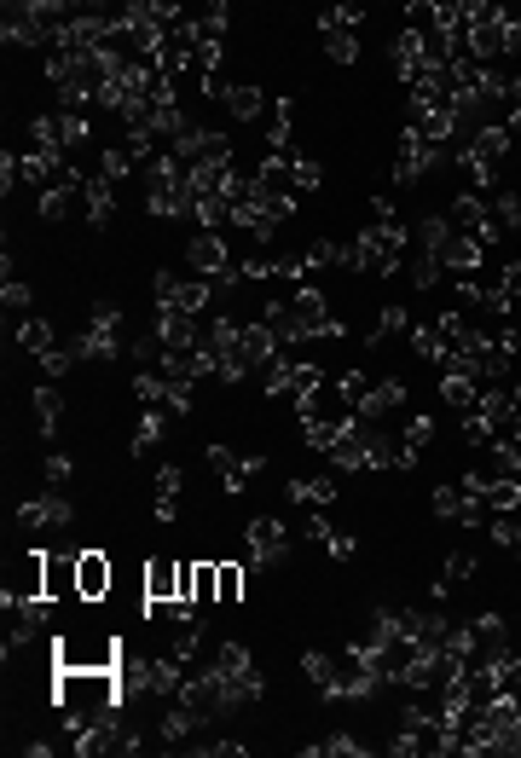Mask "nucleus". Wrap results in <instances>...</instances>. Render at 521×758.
Instances as JSON below:
<instances>
[{
  "instance_id": "5",
  "label": "nucleus",
  "mask_w": 521,
  "mask_h": 758,
  "mask_svg": "<svg viewBox=\"0 0 521 758\" xmlns=\"http://www.w3.org/2000/svg\"><path fill=\"white\" fill-rule=\"evenodd\" d=\"M53 666H122L116 654H122V643L110 637V631H64L53 643Z\"/></svg>"
},
{
  "instance_id": "38",
  "label": "nucleus",
  "mask_w": 521,
  "mask_h": 758,
  "mask_svg": "<svg viewBox=\"0 0 521 758\" xmlns=\"http://www.w3.org/2000/svg\"><path fill=\"white\" fill-rule=\"evenodd\" d=\"M0 301H6V313H24V307H29V284H18V278H6V290H0Z\"/></svg>"
},
{
  "instance_id": "3",
  "label": "nucleus",
  "mask_w": 521,
  "mask_h": 758,
  "mask_svg": "<svg viewBox=\"0 0 521 758\" xmlns=\"http://www.w3.org/2000/svg\"><path fill=\"white\" fill-rule=\"evenodd\" d=\"M64 29H70V6H58V0H18V6H6V47H47L53 53L58 41H64Z\"/></svg>"
},
{
  "instance_id": "39",
  "label": "nucleus",
  "mask_w": 521,
  "mask_h": 758,
  "mask_svg": "<svg viewBox=\"0 0 521 758\" xmlns=\"http://www.w3.org/2000/svg\"><path fill=\"white\" fill-rule=\"evenodd\" d=\"M151 521H180V498H157V504H151Z\"/></svg>"
},
{
  "instance_id": "29",
  "label": "nucleus",
  "mask_w": 521,
  "mask_h": 758,
  "mask_svg": "<svg viewBox=\"0 0 521 758\" xmlns=\"http://www.w3.org/2000/svg\"><path fill=\"white\" fill-rule=\"evenodd\" d=\"M400 330H412V319H406V307H400V301H388L383 313H377V336H371V348H383L388 336H400Z\"/></svg>"
},
{
  "instance_id": "6",
  "label": "nucleus",
  "mask_w": 521,
  "mask_h": 758,
  "mask_svg": "<svg viewBox=\"0 0 521 758\" xmlns=\"http://www.w3.org/2000/svg\"><path fill=\"white\" fill-rule=\"evenodd\" d=\"M429 510H435L440 521H452V527H475V521H487V504H481V492L469 487L464 475H458V481H440V487L429 492Z\"/></svg>"
},
{
  "instance_id": "19",
  "label": "nucleus",
  "mask_w": 521,
  "mask_h": 758,
  "mask_svg": "<svg viewBox=\"0 0 521 758\" xmlns=\"http://www.w3.org/2000/svg\"><path fill=\"white\" fill-rule=\"evenodd\" d=\"M168 417H174V411H168V406H145V411H139V429H134V458H145L151 446H163V434H168Z\"/></svg>"
},
{
  "instance_id": "18",
  "label": "nucleus",
  "mask_w": 521,
  "mask_h": 758,
  "mask_svg": "<svg viewBox=\"0 0 521 758\" xmlns=\"http://www.w3.org/2000/svg\"><path fill=\"white\" fill-rule=\"evenodd\" d=\"M290 504H307V510H330L336 504V475H313V481H290Z\"/></svg>"
},
{
  "instance_id": "21",
  "label": "nucleus",
  "mask_w": 521,
  "mask_h": 758,
  "mask_svg": "<svg viewBox=\"0 0 521 758\" xmlns=\"http://www.w3.org/2000/svg\"><path fill=\"white\" fill-rule=\"evenodd\" d=\"M290 128H296V105H290V99H273V116H267V151H290Z\"/></svg>"
},
{
  "instance_id": "35",
  "label": "nucleus",
  "mask_w": 521,
  "mask_h": 758,
  "mask_svg": "<svg viewBox=\"0 0 521 758\" xmlns=\"http://www.w3.org/2000/svg\"><path fill=\"white\" fill-rule=\"evenodd\" d=\"M70 365H76V353H70V342H58V348H47V353H41V371H47V377H64Z\"/></svg>"
},
{
  "instance_id": "25",
  "label": "nucleus",
  "mask_w": 521,
  "mask_h": 758,
  "mask_svg": "<svg viewBox=\"0 0 521 758\" xmlns=\"http://www.w3.org/2000/svg\"><path fill=\"white\" fill-rule=\"evenodd\" d=\"M18 348L35 353V359H41L47 348H58V342H53V325H47V319H24V325H18Z\"/></svg>"
},
{
  "instance_id": "15",
  "label": "nucleus",
  "mask_w": 521,
  "mask_h": 758,
  "mask_svg": "<svg viewBox=\"0 0 521 758\" xmlns=\"http://www.w3.org/2000/svg\"><path fill=\"white\" fill-rule=\"evenodd\" d=\"M76 568H82V550H47V596H82L76 591Z\"/></svg>"
},
{
  "instance_id": "30",
  "label": "nucleus",
  "mask_w": 521,
  "mask_h": 758,
  "mask_svg": "<svg viewBox=\"0 0 521 758\" xmlns=\"http://www.w3.org/2000/svg\"><path fill=\"white\" fill-rule=\"evenodd\" d=\"M475 573H481V562H475L469 550H452V556H446V568H440V579H446V585H469Z\"/></svg>"
},
{
  "instance_id": "33",
  "label": "nucleus",
  "mask_w": 521,
  "mask_h": 758,
  "mask_svg": "<svg viewBox=\"0 0 521 758\" xmlns=\"http://www.w3.org/2000/svg\"><path fill=\"white\" fill-rule=\"evenodd\" d=\"M412 278H417V290H435L440 278H446V267H440V255H429V249H417Z\"/></svg>"
},
{
  "instance_id": "7",
  "label": "nucleus",
  "mask_w": 521,
  "mask_h": 758,
  "mask_svg": "<svg viewBox=\"0 0 521 758\" xmlns=\"http://www.w3.org/2000/svg\"><path fill=\"white\" fill-rule=\"evenodd\" d=\"M244 544H249V568H278L290 556V527L273 515H255L244 521Z\"/></svg>"
},
{
  "instance_id": "34",
  "label": "nucleus",
  "mask_w": 521,
  "mask_h": 758,
  "mask_svg": "<svg viewBox=\"0 0 521 758\" xmlns=\"http://www.w3.org/2000/svg\"><path fill=\"white\" fill-rule=\"evenodd\" d=\"M220 568V602H244V579H238V562H215Z\"/></svg>"
},
{
  "instance_id": "22",
  "label": "nucleus",
  "mask_w": 521,
  "mask_h": 758,
  "mask_svg": "<svg viewBox=\"0 0 521 758\" xmlns=\"http://www.w3.org/2000/svg\"><path fill=\"white\" fill-rule=\"evenodd\" d=\"M440 400H446L452 411H475V400H481V382L452 377V371H446V377H440Z\"/></svg>"
},
{
  "instance_id": "10",
  "label": "nucleus",
  "mask_w": 521,
  "mask_h": 758,
  "mask_svg": "<svg viewBox=\"0 0 521 758\" xmlns=\"http://www.w3.org/2000/svg\"><path fill=\"white\" fill-rule=\"evenodd\" d=\"M70 521H76V504H70L58 487L41 492V498H29V504H18V527H29V533H41V527H58V533H64Z\"/></svg>"
},
{
  "instance_id": "9",
  "label": "nucleus",
  "mask_w": 521,
  "mask_h": 758,
  "mask_svg": "<svg viewBox=\"0 0 521 758\" xmlns=\"http://www.w3.org/2000/svg\"><path fill=\"white\" fill-rule=\"evenodd\" d=\"M35 596H47V550H24L12 562V585L0 591V602L12 608V602H35Z\"/></svg>"
},
{
  "instance_id": "8",
  "label": "nucleus",
  "mask_w": 521,
  "mask_h": 758,
  "mask_svg": "<svg viewBox=\"0 0 521 758\" xmlns=\"http://www.w3.org/2000/svg\"><path fill=\"white\" fill-rule=\"evenodd\" d=\"M139 591H145V608H168L186 596V562H168V556H151L145 573H139Z\"/></svg>"
},
{
  "instance_id": "12",
  "label": "nucleus",
  "mask_w": 521,
  "mask_h": 758,
  "mask_svg": "<svg viewBox=\"0 0 521 758\" xmlns=\"http://www.w3.org/2000/svg\"><path fill=\"white\" fill-rule=\"evenodd\" d=\"M76 591H82V602H105L110 591H116V568H110L105 550H82V568H76Z\"/></svg>"
},
{
  "instance_id": "24",
  "label": "nucleus",
  "mask_w": 521,
  "mask_h": 758,
  "mask_svg": "<svg viewBox=\"0 0 521 758\" xmlns=\"http://www.w3.org/2000/svg\"><path fill=\"white\" fill-rule=\"evenodd\" d=\"M487 209H493L498 232H521V191H493Z\"/></svg>"
},
{
  "instance_id": "37",
  "label": "nucleus",
  "mask_w": 521,
  "mask_h": 758,
  "mask_svg": "<svg viewBox=\"0 0 521 758\" xmlns=\"http://www.w3.org/2000/svg\"><path fill=\"white\" fill-rule=\"evenodd\" d=\"M41 475H47V481H53V487H64V481H70V475H76V463L64 458V452H53V458L41 463Z\"/></svg>"
},
{
  "instance_id": "1",
  "label": "nucleus",
  "mask_w": 521,
  "mask_h": 758,
  "mask_svg": "<svg viewBox=\"0 0 521 758\" xmlns=\"http://www.w3.org/2000/svg\"><path fill=\"white\" fill-rule=\"evenodd\" d=\"M53 701L64 712V730L82 735L105 718L128 712V689H122V666H53Z\"/></svg>"
},
{
  "instance_id": "31",
  "label": "nucleus",
  "mask_w": 521,
  "mask_h": 758,
  "mask_svg": "<svg viewBox=\"0 0 521 758\" xmlns=\"http://www.w3.org/2000/svg\"><path fill=\"white\" fill-rule=\"evenodd\" d=\"M325 758H365V741L354 730H330L325 735Z\"/></svg>"
},
{
  "instance_id": "28",
  "label": "nucleus",
  "mask_w": 521,
  "mask_h": 758,
  "mask_svg": "<svg viewBox=\"0 0 521 758\" xmlns=\"http://www.w3.org/2000/svg\"><path fill=\"white\" fill-rule=\"evenodd\" d=\"M487 527H493V544H504V550H516L521 544V510H493L487 515Z\"/></svg>"
},
{
  "instance_id": "4",
  "label": "nucleus",
  "mask_w": 521,
  "mask_h": 758,
  "mask_svg": "<svg viewBox=\"0 0 521 758\" xmlns=\"http://www.w3.org/2000/svg\"><path fill=\"white\" fill-rule=\"evenodd\" d=\"M284 307H290V336H296V342L342 336V325H336V313H330V301H325L319 284H296V290L284 296Z\"/></svg>"
},
{
  "instance_id": "13",
  "label": "nucleus",
  "mask_w": 521,
  "mask_h": 758,
  "mask_svg": "<svg viewBox=\"0 0 521 758\" xmlns=\"http://www.w3.org/2000/svg\"><path fill=\"white\" fill-rule=\"evenodd\" d=\"M400 406H406V382H400V377H383V382H371V388H365V400H359L354 417H371V423H383V417H394Z\"/></svg>"
},
{
  "instance_id": "20",
  "label": "nucleus",
  "mask_w": 521,
  "mask_h": 758,
  "mask_svg": "<svg viewBox=\"0 0 521 758\" xmlns=\"http://www.w3.org/2000/svg\"><path fill=\"white\" fill-rule=\"evenodd\" d=\"M412 238H417V249H429V255H440V249L452 244L458 232H452V220H446V215H423V220L412 226Z\"/></svg>"
},
{
  "instance_id": "16",
  "label": "nucleus",
  "mask_w": 521,
  "mask_h": 758,
  "mask_svg": "<svg viewBox=\"0 0 521 758\" xmlns=\"http://www.w3.org/2000/svg\"><path fill=\"white\" fill-rule=\"evenodd\" d=\"M180 602H197V608L220 602V568L215 562H186V596H180Z\"/></svg>"
},
{
  "instance_id": "23",
  "label": "nucleus",
  "mask_w": 521,
  "mask_h": 758,
  "mask_svg": "<svg viewBox=\"0 0 521 758\" xmlns=\"http://www.w3.org/2000/svg\"><path fill=\"white\" fill-rule=\"evenodd\" d=\"M58 417H64V394L53 382H41L35 388V423H41V434H58Z\"/></svg>"
},
{
  "instance_id": "11",
  "label": "nucleus",
  "mask_w": 521,
  "mask_h": 758,
  "mask_svg": "<svg viewBox=\"0 0 521 758\" xmlns=\"http://www.w3.org/2000/svg\"><path fill=\"white\" fill-rule=\"evenodd\" d=\"M261 463H267V452H249L244 458V452H232V446H209V469L220 475V487L226 492H244L249 475H255Z\"/></svg>"
},
{
  "instance_id": "40",
  "label": "nucleus",
  "mask_w": 521,
  "mask_h": 758,
  "mask_svg": "<svg viewBox=\"0 0 521 758\" xmlns=\"http://www.w3.org/2000/svg\"><path fill=\"white\" fill-rule=\"evenodd\" d=\"M510 400H516V411H521V377H516V382H510Z\"/></svg>"
},
{
  "instance_id": "26",
  "label": "nucleus",
  "mask_w": 521,
  "mask_h": 758,
  "mask_svg": "<svg viewBox=\"0 0 521 758\" xmlns=\"http://www.w3.org/2000/svg\"><path fill=\"white\" fill-rule=\"evenodd\" d=\"M290 168H296V191H319L325 186V163H319V157H307V151H290Z\"/></svg>"
},
{
  "instance_id": "32",
  "label": "nucleus",
  "mask_w": 521,
  "mask_h": 758,
  "mask_svg": "<svg viewBox=\"0 0 521 758\" xmlns=\"http://www.w3.org/2000/svg\"><path fill=\"white\" fill-rule=\"evenodd\" d=\"M412 353H417V359H446L440 330H435V325H412Z\"/></svg>"
},
{
  "instance_id": "27",
  "label": "nucleus",
  "mask_w": 521,
  "mask_h": 758,
  "mask_svg": "<svg viewBox=\"0 0 521 758\" xmlns=\"http://www.w3.org/2000/svg\"><path fill=\"white\" fill-rule=\"evenodd\" d=\"M435 429H440L435 417H429V411H417V417H406V429H400V434H406V446H412L417 458H423V452L435 446Z\"/></svg>"
},
{
  "instance_id": "17",
  "label": "nucleus",
  "mask_w": 521,
  "mask_h": 758,
  "mask_svg": "<svg viewBox=\"0 0 521 758\" xmlns=\"http://www.w3.org/2000/svg\"><path fill=\"white\" fill-rule=\"evenodd\" d=\"M261 110H267V93H261L255 82H232L226 87V116H232V122H255Z\"/></svg>"
},
{
  "instance_id": "2",
  "label": "nucleus",
  "mask_w": 521,
  "mask_h": 758,
  "mask_svg": "<svg viewBox=\"0 0 521 758\" xmlns=\"http://www.w3.org/2000/svg\"><path fill=\"white\" fill-rule=\"evenodd\" d=\"M406 249H412V226L406 220H371L354 244H348V272H359V278H388V272H400Z\"/></svg>"
},
{
  "instance_id": "36",
  "label": "nucleus",
  "mask_w": 521,
  "mask_h": 758,
  "mask_svg": "<svg viewBox=\"0 0 521 758\" xmlns=\"http://www.w3.org/2000/svg\"><path fill=\"white\" fill-rule=\"evenodd\" d=\"M180 487H186V469L180 463H163L157 469V498H180Z\"/></svg>"
},
{
  "instance_id": "14",
  "label": "nucleus",
  "mask_w": 521,
  "mask_h": 758,
  "mask_svg": "<svg viewBox=\"0 0 521 758\" xmlns=\"http://www.w3.org/2000/svg\"><path fill=\"white\" fill-rule=\"evenodd\" d=\"M319 41H325V58H336V64H359V35L348 24H336V12H319Z\"/></svg>"
}]
</instances>
